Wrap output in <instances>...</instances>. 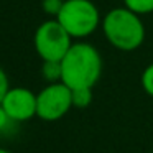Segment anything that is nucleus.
<instances>
[{"instance_id":"f257e3e1","label":"nucleus","mask_w":153,"mask_h":153,"mask_svg":"<svg viewBox=\"0 0 153 153\" xmlns=\"http://www.w3.org/2000/svg\"><path fill=\"white\" fill-rule=\"evenodd\" d=\"M102 74V58L89 43H73L61 59V81L71 89L94 87Z\"/></svg>"},{"instance_id":"f03ea898","label":"nucleus","mask_w":153,"mask_h":153,"mask_svg":"<svg viewBox=\"0 0 153 153\" xmlns=\"http://www.w3.org/2000/svg\"><path fill=\"white\" fill-rule=\"evenodd\" d=\"M102 31L107 41L120 51H133L145 40V27L135 12L127 7L112 8L102 18Z\"/></svg>"},{"instance_id":"7ed1b4c3","label":"nucleus","mask_w":153,"mask_h":153,"mask_svg":"<svg viewBox=\"0 0 153 153\" xmlns=\"http://www.w3.org/2000/svg\"><path fill=\"white\" fill-rule=\"evenodd\" d=\"M56 20L73 38L89 36L102 23L99 8L92 0H64Z\"/></svg>"},{"instance_id":"20e7f679","label":"nucleus","mask_w":153,"mask_h":153,"mask_svg":"<svg viewBox=\"0 0 153 153\" xmlns=\"http://www.w3.org/2000/svg\"><path fill=\"white\" fill-rule=\"evenodd\" d=\"M35 50L43 61H61L73 45V36L56 20H46L35 31Z\"/></svg>"},{"instance_id":"39448f33","label":"nucleus","mask_w":153,"mask_h":153,"mask_svg":"<svg viewBox=\"0 0 153 153\" xmlns=\"http://www.w3.org/2000/svg\"><path fill=\"white\" fill-rule=\"evenodd\" d=\"M73 109L71 87L63 81L50 82L36 94V117L45 122H56Z\"/></svg>"},{"instance_id":"423d86ee","label":"nucleus","mask_w":153,"mask_h":153,"mask_svg":"<svg viewBox=\"0 0 153 153\" xmlns=\"http://www.w3.org/2000/svg\"><path fill=\"white\" fill-rule=\"evenodd\" d=\"M0 104L13 122H28L36 117V94L27 87H10Z\"/></svg>"},{"instance_id":"0eeeda50","label":"nucleus","mask_w":153,"mask_h":153,"mask_svg":"<svg viewBox=\"0 0 153 153\" xmlns=\"http://www.w3.org/2000/svg\"><path fill=\"white\" fill-rule=\"evenodd\" d=\"M71 97H73V107L76 109H86L92 104L94 94L92 87H77V89H71Z\"/></svg>"},{"instance_id":"6e6552de","label":"nucleus","mask_w":153,"mask_h":153,"mask_svg":"<svg viewBox=\"0 0 153 153\" xmlns=\"http://www.w3.org/2000/svg\"><path fill=\"white\" fill-rule=\"evenodd\" d=\"M41 74L48 81V84L59 82L61 81V61H43Z\"/></svg>"},{"instance_id":"1a4fd4ad","label":"nucleus","mask_w":153,"mask_h":153,"mask_svg":"<svg viewBox=\"0 0 153 153\" xmlns=\"http://www.w3.org/2000/svg\"><path fill=\"white\" fill-rule=\"evenodd\" d=\"M123 4L137 15H146L153 12V0H123Z\"/></svg>"},{"instance_id":"9d476101","label":"nucleus","mask_w":153,"mask_h":153,"mask_svg":"<svg viewBox=\"0 0 153 153\" xmlns=\"http://www.w3.org/2000/svg\"><path fill=\"white\" fill-rule=\"evenodd\" d=\"M142 87L150 97H153V63L143 69L142 73Z\"/></svg>"},{"instance_id":"9b49d317","label":"nucleus","mask_w":153,"mask_h":153,"mask_svg":"<svg viewBox=\"0 0 153 153\" xmlns=\"http://www.w3.org/2000/svg\"><path fill=\"white\" fill-rule=\"evenodd\" d=\"M63 2L64 0H43V2H41V7H43L45 13L53 15V17L56 18V15L59 13L61 7H63Z\"/></svg>"},{"instance_id":"f8f14e48","label":"nucleus","mask_w":153,"mask_h":153,"mask_svg":"<svg viewBox=\"0 0 153 153\" xmlns=\"http://www.w3.org/2000/svg\"><path fill=\"white\" fill-rule=\"evenodd\" d=\"M8 89H10L8 76H7V73H5L2 68H0V102L4 100V97H5V94L8 92Z\"/></svg>"},{"instance_id":"ddd939ff","label":"nucleus","mask_w":153,"mask_h":153,"mask_svg":"<svg viewBox=\"0 0 153 153\" xmlns=\"http://www.w3.org/2000/svg\"><path fill=\"white\" fill-rule=\"evenodd\" d=\"M13 122V120L8 117V114L5 112V109H4V105L0 104V132H4L5 128H7L10 123Z\"/></svg>"},{"instance_id":"4468645a","label":"nucleus","mask_w":153,"mask_h":153,"mask_svg":"<svg viewBox=\"0 0 153 153\" xmlns=\"http://www.w3.org/2000/svg\"><path fill=\"white\" fill-rule=\"evenodd\" d=\"M0 153H12V152H8V150H5V148H0Z\"/></svg>"}]
</instances>
